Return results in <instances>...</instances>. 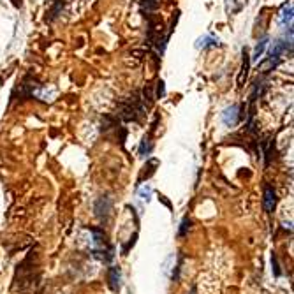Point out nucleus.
<instances>
[{
  "instance_id": "f257e3e1",
  "label": "nucleus",
  "mask_w": 294,
  "mask_h": 294,
  "mask_svg": "<svg viewBox=\"0 0 294 294\" xmlns=\"http://www.w3.org/2000/svg\"><path fill=\"white\" fill-rule=\"evenodd\" d=\"M147 110L148 108L145 106V102L139 97L134 95L120 102V106H118V117L122 118V120H125V122H139Z\"/></svg>"
},
{
  "instance_id": "f03ea898",
  "label": "nucleus",
  "mask_w": 294,
  "mask_h": 294,
  "mask_svg": "<svg viewBox=\"0 0 294 294\" xmlns=\"http://www.w3.org/2000/svg\"><path fill=\"white\" fill-rule=\"evenodd\" d=\"M111 210H113V201H111V198L104 196V198L97 199L95 215L99 217V220H102V222H108V219H110V215H111Z\"/></svg>"
},
{
  "instance_id": "7ed1b4c3",
  "label": "nucleus",
  "mask_w": 294,
  "mask_h": 294,
  "mask_svg": "<svg viewBox=\"0 0 294 294\" xmlns=\"http://www.w3.org/2000/svg\"><path fill=\"white\" fill-rule=\"evenodd\" d=\"M241 118H243V113H239V106L238 104L227 106L226 110L222 111V122L226 123L227 127L238 125Z\"/></svg>"
},
{
  "instance_id": "20e7f679",
  "label": "nucleus",
  "mask_w": 294,
  "mask_h": 294,
  "mask_svg": "<svg viewBox=\"0 0 294 294\" xmlns=\"http://www.w3.org/2000/svg\"><path fill=\"white\" fill-rule=\"evenodd\" d=\"M263 206H265V210L268 213L275 210V206H277V192L271 185H265V198H263Z\"/></svg>"
},
{
  "instance_id": "39448f33",
  "label": "nucleus",
  "mask_w": 294,
  "mask_h": 294,
  "mask_svg": "<svg viewBox=\"0 0 294 294\" xmlns=\"http://www.w3.org/2000/svg\"><path fill=\"white\" fill-rule=\"evenodd\" d=\"M278 23L282 29H293V2H287L278 14Z\"/></svg>"
},
{
  "instance_id": "423d86ee",
  "label": "nucleus",
  "mask_w": 294,
  "mask_h": 294,
  "mask_svg": "<svg viewBox=\"0 0 294 294\" xmlns=\"http://www.w3.org/2000/svg\"><path fill=\"white\" fill-rule=\"evenodd\" d=\"M108 282H110V289L113 293H118L120 287H122V273L117 266H111L110 268V275H108Z\"/></svg>"
},
{
  "instance_id": "0eeeda50",
  "label": "nucleus",
  "mask_w": 294,
  "mask_h": 294,
  "mask_svg": "<svg viewBox=\"0 0 294 294\" xmlns=\"http://www.w3.org/2000/svg\"><path fill=\"white\" fill-rule=\"evenodd\" d=\"M159 168V160L157 159H148L147 164L143 166V169H141V173H139V178H138V183H141V181L145 180V178H150L153 173H155V169Z\"/></svg>"
},
{
  "instance_id": "6e6552de",
  "label": "nucleus",
  "mask_w": 294,
  "mask_h": 294,
  "mask_svg": "<svg viewBox=\"0 0 294 294\" xmlns=\"http://www.w3.org/2000/svg\"><path fill=\"white\" fill-rule=\"evenodd\" d=\"M213 46H220V39L211 34L203 35V37H199L198 41H196V48H198V50H206V48H213Z\"/></svg>"
},
{
  "instance_id": "1a4fd4ad",
  "label": "nucleus",
  "mask_w": 294,
  "mask_h": 294,
  "mask_svg": "<svg viewBox=\"0 0 294 294\" xmlns=\"http://www.w3.org/2000/svg\"><path fill=\"white\" fill-rule=\"evenodd\" d=\"M248 69H250V53H248V50L245 48L243 50V62H241V71H239V76H238V87H243V83L247 81Z\"/></svg>"
},
{
  "instance_id": "9d476101",
  "label": "nucleus",
  "mask_w": 294,
  "mask_h": 294,
  "mask_svg": "<svg viewBox=\"0 0 294 294\" xmlns=\"http://www.w3.org/2000/svg\"><path fill=\"white\" fill-rule=\"evenodd\" d=\"M282 60L278 59H271V57H268V59H265L263 62L259 63V71L263 72V74H266V72L273 71V69H277L278 65H280Z\"/></svg>"
},
{
  "instance_id": "9b49d317",
  "label": "nucleus",
  "mask_w": 294,
  "mask_h": 294,
  "mask_svg": "<svg viewBox=\"0 0 294 294\" xmlns=\"http://www.w3.org/2000/svg\"><path fill=\"white\" fill-rule=\"evenodd\" d=\"M268 41H269L268 35H265V37H261L259 41H257L256 48H254V55H252L254 60H259L261 57H263V53H265L266 46H268Z\"/></svg>"
},
{
  "instance_id": "f8f14e48",
  "label": "nucleus",
  "mask_w": 294,
  "mask_h": 294,
  "mask_svg": "<svg viewBox=\"0 0 294 294\" xmlns=\"http://www.w3.org/2000/svg\"><path fill=\"white\" fill-rule=\"evenodd\" d=\"M160 5V0H141V11L145 14H151L153 11H157Z\"/></svg>"
},
{
  "instance_id": "ddd939ff",
  "label": "nucleus",
  "mask_w": 294,
  "mask_h": 294,
  "mask_svg": "<svg viewBox=\"0 0 294 294\" xmlns=\"http://www.w3.org/2000/svg\"><path fill=\"white\" fill-rule=\"evenodd\" d=\"M245 4H247V0H226L227 13H238L245 7Z\"/></svg>"
},
{
  "instance_id": "4468645a",
  "label": "nucleus",
  "mask_w": 294,
  "mask_h": 294,
  "mask_svg": "<svg viewBox=\"0 0 294 294\" xmlns=\"http://www.w3.org/2000/svg\"><path fill=\"white\" fill-rule=\"evenodd\" d=\"M151 148H153V143H151V136L147 134L143 138V141H141V145H139V155H148L151 151Z\"/></svg>"
},
{
  "instance_id": "2eb2a0df",
  "label": "nucleus",
  "mask_w": 294,
  "mask_h": 294,
  "mask_svg": "<svg viewBox=\"0 0 294 294\" xmlns=\"http://www.w3.org/2000/svg\"><path fill=\"white\" fill-rule=\"evenodd\" d=\"M139 198L145 199V201H150V196H151V187H148V185H145V187H141V189L138 190Z\"/></svg>"
},
{
  "instance_id": "dca6fc26",
  "label": "nucleus",
  "mask_w": 294,
  "mask_h": 294,
  "mask_svg": "<svg viewBox=\"0 0 294 294\" xmlns=\"http://www.w3.org/2000/svg\"><path fill=\"white\" fill-rule=\"evenodd\" d=\"M166 88H164V81L160 80L157 81V90H155V99H160V97H164Z\"/></svg>"
},
{
  "instance_id": "f3484780",
  "label": "nucleus",
  "mask_w": 294,
  "mask_h": 294,
  "mask_svg": "<svg viewBox=\"0 0 294 294\" xmlns=\"http://www.w3.org/2000/svg\"><path fill=\"white\" fill-rule=\"evenodd\" d=\"M189 227H190V220L189 219H183L181 220V227H180V238H183L185 235H187V231H189Z\"/></svg>"
},
{
  "instance_id": "a211bd4d",
  "label": "nucleus",
  "mask_w": 294,
  "mask_h": 294,
  "mask_svg": "<svg viewBox=\"0 0 294 294\" xmlns=\"http://www.w3.org/2000/svg\"><path fill=\"white\" fill-rule=\"evenodd\" d=\"M271 263H273V268H275V275H280V269H278V265H277V259H275V256L271 257Z\"/></svg>"
},
{
  "instance_id": "6ab92c4d",
  "label": "nucleus",
  "mask_w": 294,
  "mask_h": 294,
  "mask_svg": "<svg viewBox=\"0 0 294 294\" xmlns=\"http://www.w3.org/2000/svg\"><path fill=\"white\" fill-rule=\"evenodd\" d=\"M11 4H13L14 7H21V4H23V2H21V0H11Z\"/></svg>"
}]
</instances>
